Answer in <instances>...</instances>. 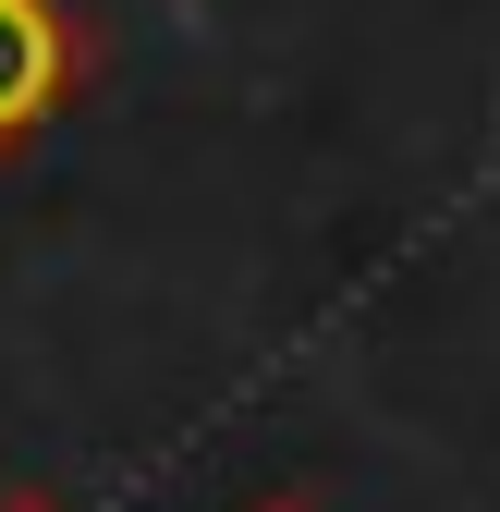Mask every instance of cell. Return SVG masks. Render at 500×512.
Wrapping results in <instances>:
<instances>
[{"label": "cell", "instance_id": "cell-1", "mask_svg": "<svg viewBox=\"0 0 500 512\" xmlns=\"http://www.w3.org/2000/svg\"><path fill=\"white\" fill-rule=\"evenodd\" d=\"M74 86H86V37H74V13H61V0H0V159L37 147Z\"/></svg>", "mask_w": 500, "mask_h": 512}, {"label": "cell", "instance_id": "cell-2", "mask_svg": "<svg viewBox=\"0 0 500 512\" xmlns=\"http://www.w3.org/2000/svg\"><path fill=\"white\" fill-rule=\"evenodd\" d=\"M0 512H61V500H37V488H0Z\"/></svg>", "mask_w": 500, "mask_h": 512}, {"label": "cell", "instance_id": "cell-3", "mask_svg": "<svg viewBox=\"0 0 500 512\" xmlns=\"http://www.w3.org/2000/svg\"><path fill=\"white\" fill-rule=\"evenodd\" d=\"M257 512H318V500H293V488H281V500H257Z\"/></svg>", "mask_w": 500, "mask_h": 512}]
</instances>
